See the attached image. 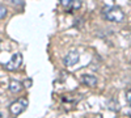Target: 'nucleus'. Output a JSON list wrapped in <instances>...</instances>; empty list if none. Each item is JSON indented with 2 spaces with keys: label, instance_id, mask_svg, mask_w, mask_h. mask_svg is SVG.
Returning <instances> with one entry per match:
<instances>
[{
  "label": "nucleus",
  "instance_id": "14",
  "mask_svg": "<svg viewBox=\"0 0 131 118\" xmlns=\"http://www.w3.org/2000/svg\"><path fill=\"white\" fill-rule=\"evenodd\" d=\"M94 118H102V115H101V114H97V115H96Z\"/></svg>",
  "mask_w": 131,
  "mask_h": 118
},
{
  "label": "nucleus",
  "instance_id": "12",
  "mask_svg": "<svg viewBox=\"0 0 131 118\" xmlns=\"http://www.w3.org/2000/svg\"><path fill=\"white\" fill-rule=\"evenodd\" d=\"M24 83H25L24 85H25V87H26V88H29V87H30V85H31V80H30V79H26V80H25Z\"/></svg>",
  "mask_w": 131,
  "mask_h": 118
},
{
  "label": "nucleus",
  "instance_id": "5",
  "mask_svg": "<svg viewBox=\"0 0 131 118\" xmlns=\"http://www.w3.org/2000/svg\"><path fill=\"white\" fill-rule=\"evenodd\" d=\"M23 87H24V84L17 81V80H10L9 84H8V88L12 93H18L21 89H23Z\"/></svg>",
  "mask_w": 131,
  "mask_h": 118
},
{
  "label": "nucleus",
  "instance_id": "13",
  "mask_svg": "<svg viewBox=\"0 0 131 118\" xmlns=\"http://www.w3.org/2000/svg\"><path fill=\"white\" fill-rule=\"evenodd\" d=\"M0 118H8V115L4 112H0Z\"/></svg>",
  "mask_w": 131,
  "mask_h": 118
},
{
  "label": "nucleus",
  "instance_id": "1",
  "mask_svg": "<svg viewBox=\"0 0 131 118\" xmlns=\"http://www.w3.org/2000/svg\"><path fill=\"white\" fill-rule=\"evenodd\" d=\"M101 13H102V17L105 20L112 21V23H122V21H125V18H126L123 10L119 7H115V5L104 7Z\"/></svg>",
  "mask_w": 131,
  "mask_h": 118
},
{
  "label": "nucleus",
  "instance_id": "10",
  "mask_svg": "<svg viewBox=\"0 0 131 118\" xmlns=\"http://www.w3.org/2000/svg\"><path fill=\"white\" fill-rule=\"evenodd\" d=\"M126 101L131 105V89H128V91L126 92Z\"/></svg>",
  "mask_w": 131,
  "mask_h": 118
},
{
  "label": "nucleus",
  "instance_id": "4",
  "mask_svg": "<svg viewBox=\"0 0 131 118\" xmlns=\"http://www.w3.org/2000/svg\"><path fill=\"white\" fill-rule=\"evenodd\" d=\"M79 59H80L79 51H78V50H71L68 54L64 57L63 63H64L66 67H72V66H75V64L79 62Z\"/></svg>",
  "mask_w": 131,
  "mask_h": 118
},
{
  "label": "nucleus",
  "instance_id": "2",
  "mask_svg": "<svg viewBox=\"0 0 131 118\" xmlns=\"http://www.w3.org/2000/svg\"><path fill=\"white\" fill-rule=\"evenodd\" d=\"M26 108H28V100L26 99H18L15 102L10 104L9 112H10V114H13V115H18V114L23 113Z\"/></svg>",
  "mask_w": 131,
  "mask_h": 118
},
{
  "label": "nucleus",
  "instance_id": "9",
  "mask_svg": "<svg viewBox=\"0 0 131 118\" xmlns=\"http://www.w3.org/2000/svg\"><path fill=\"white\" fill-rule=\"evenodd\" d=\"M59 3H60L63 7H70L71 3H72V0H59Z\"/></svg>",
  "mask_w": 131,
  "mask_h": 118
},
{
  "label": "nucleus",
  "instance_id": "8",
  "mask_svg": "<svg viewBox=\"0 0 131 118\" xmlns=\"http://www.w3.org/2000/svg\"><path fill=\"white\" fill-rule=\"evenodd\" d=\"M7 12H8L7 7H5V5H3V4H0V20L4 18V17L7 16Z\"/></svg>",
  "mask_w": 131,
  "mask_h": 118
},
{
  "label": "nucleus",
  "instance_id": "11",
  "mask_svg": "<svg viewBox=\"0 0 131 118\" xmlns=\"http://www.w3.org/2000/svg\"><path fill=\"white\" fill-rule=\"evenodd\" d=\"M9 2L15 5H23L24 4V0H9Z\"/></svg>",
  "mask_w": 131,
  "mask_h": 118
},
{
  "label": "nucleus",
  "instance_id": "15",
  "mask_svg": "<svg viewBox=\"0 0 131 118\" xmlns=\"http://www.w3.org/2000/svg\"><path fill=\"white\" fill-rule=\"evenodd\" d=\"M130 115H131V114H130Z\"/></svg>",
  "mask_w": 131,
  "mask_h": 118
},
{
  "label": "nucleus",
  "instance_id": "7",
  "mask_svg": "<svg viewBox=\"0 0 131 118\" xmlns=\"http://www.w3.org/2000/svg\"><path fill=\"white\" fill-rule=\"evenodd\" d=\"M71 9H80L81 7V2L80 0H72V3H71Z\"/></svg>",
  "mask_w": 131,
  "mask_h": 118
},
{
  "label": "nucleus",
  "instance_id": "6",
  "mask_svg": "<svg viewBox=\"0 0 131 118\" xmlns=\"http://www.w3.org/2000/svg\"><path fill=\"white\" fill-rule=\"evenodd\" d=\"M81 81H83L85 85H88V87H96L97 78L93 76V75H84V76L81 78Z\"/></svg>",
  "mask_w": 131,
  "mask_h": 118
},
{
  "label": "nucleus",
  "instance_id": "3",
  "mask_svg": "<svg viewBox=\"0 0 131 118\" xmlns=\"http://www.w3.org/2000/svg\"><path fill=\"white\" fill-rule=\"evenodd\" d=\"M21 64H23V55L20 52H15L12 55V58L9 59V62H7L5 68L8 71H16L21 67Z\"/></svg>",
  "mask_w": 131,
  "mask_h": 118
}]
</instances>
